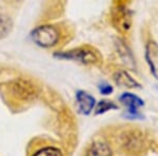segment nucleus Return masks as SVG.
Segmentation results:
<instances>
[{
    "mask_svg": "<svg viewBox=\"0 0 158 156\" xmlns=\"http://www.w3.org/2000/svg\"><path fill=\"white\" fill-rule=\"evenodd\" d=\"M115 81L118 84L122 86H128V88H133V86H137L138 83L134 80L129 74L126 72H118L115 76Z\"/></svg>",
    "mask_w": 158,
    "mask_h": 156,
    "instance_id": "obj_8",
    "label": "nucleus"
},
{
    "mask_svg": "<svg viewBox=\"0 0 158 156\" xmlns=\"http://www.w3.org/2000/svg\"><path fill=\"white\" fill-rule=\"evenodd\" d=\"M13 27L12 19L4 14H0V39L6 37Z\"/></svg>",
    "mask_w": 158,
    "mask_h": 156,
    "instance_id": "obj_7",
    "label": "nucleus"
},
{
    "mask_svg": "<svg viewBox=\"0 0 158 156\" xmlns=\"http://www.w3.org/2000/svg\"><path fill=\"white\" fill-rule=\"evenodd\" d=\"M85 156H112V151L106 144L98 141L91 145Z\"/></svg>",
    "mask_w": 158,
    "mask_h": 156,
    "instance_id": "obj_6",
    "label": "nucleus"
},
{
    "mask_svg": "<svg viewBox=\"0 0 158 156\" xmlns=\"http://www.w3.org/2000/svg\"><path fill=\"white\" fill-rule=\"evenodd\" d=\"M33 156H62V153L59 149L54 147H47L37 151Z\"/></svg>",
    "mask_w": 158,
    "mask_h": 156,
    "instance_id": "obj_9",
    "label": "nucleus"
},
{
    "mask_svg": "<svg viewBox=\"0 0 158 156\" xmlns=\"http://www.w3.org/2000/svg\"><path fill=\"white\" fill-rule=\"evenodd\" d=\"M112 109H117V106L114 102L109 100H101L98 102L97 107H96V114H102Z\"/></svg>",
    "mask_w": 158,
    "mask_h": 156,
    "instance_id": "obj_10",
    "label": "nucleus"
},
{
    "mask_svg": "<svg viewBox=\"0 0 158 156\" xmlns=\"http://www.w3.org/2000/svg\"><path fill=\"white\" fill-rule=\"evenodd\" d=\"M55 56L59 58H68V59H77L81 62H94L96 60L95 55L93 52L90 51H83V50H77V51H70L68 53H62V54H56Z\"/></svg>",
    "mask_w": 158,
    "mask_h": 156,
    "instance_id": "obj_3",
    "label": "nucleus"
},
{
    "mask_svg": "<svg viewBox=\"0 0 158 156\" xmlns=\"http://www.w3.org/2000/svg\"><path fill=\"white\" fill-rule=\"evenodd\" d=\"M119 100H120L124 106L128 107L129 113L131 115H133V116H135V117L137 116L138 109L140 108V107L143 106V101H142L139 97L135 96L131 93L122 94V95L120 96V98H119Z\"/></svg>",
    "mask_w": 158,
    "mask_h": 156,
    "instance_id": "obj_4",
    "label": "nucleus"
},
{
    "mask_svg": "<svg viewBox=\"0 0 158 156\" xmlns=\"http://www.w3.org/2000/svg\"><path fill=\"white\" fill-rule=\"evenodd\" d=\"M146 56L151 68V72L158 79V45L156 43L150 42L148 44Z\"/></svg>",
    "mask_w": 158,
    "mask_h": 156,
    "instance_id": "obj_5",
    "label": "nucleus"
},
{
    "mask_svg": "<svg viewBox=\"0 0 158 156\" xmlns=\"http://www.w3.org/2000/svg\"><path fill=\"white\" fill-rule=\"evenodd\" d=\"M99 91H100L101 94L108 95V94H111L112 92H113V88H112V86H110L109 83L102 82L99 84Z\"/></svg>",
    "mask_w": 158,
    "mask_h": 156,
    "instance_id": "obj_11",
    "label": "nucleus"
},
{
    "mask_svg": "<svg viewBox=\"0 0 158 156\" xmlns=\"http://www.w3.org/2000/svg\"><path fill=\"white\" fill-rule=\"evenodd\" d=\"M33 41L42 48H50L55 45L59 40V32L52 25H40L31 34Z\"/></svg>",
    "mask_w": 158,
    "mask_h": 156,
    "instance_id": "obj_1",
    "label": "nucleus"
},
{
    "mask_svg": "<svg viewBox=\"0 0 158 156\" xmlns=\"http://www.w3.org/2000/svg\"><path fill=\"white\" fill-rule=\"evenodd\" d=\"M76 100L78 103V111L81 114H90L95 106V98L83 91H78L76 93Z\"/></svg>",
    "mask_w": 158,
    "mask_h": 156,
    "instance_id": "obj_2",
    "label": "nucleus"
}]
</instances>
